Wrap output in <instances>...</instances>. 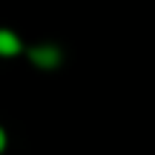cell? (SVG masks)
<instances>
[{"label": "cell", "instance_id": "cell-1", "mask_svg": "<svg viewBox=\"0 0 155 155\" xmlns=\"http://www.w3.org/2000/svg\"><path fill=\"white\" fill-rule=\"evenodd\" d=\"M17 49H20V43H17L15 35H9V32L0 35V52H3V55H15Z\"/></svg>", "mask_w": 155, "mask_h": 155}, {"label": "cell", "instance_id": "cell-2", "mask_svg": "<svg viewBox=\"0 0 155 155\" xmlns=\"http://www.w3.org/2000/svg\"><path fill=\"white\" fill-rule=\"evenodd\" d=\"M32 58L40 63V66H52V63L58 61V52H55V49H35Z\"/></svg>", "mask_w": 155, "mask_h": 155}]
</instances>
